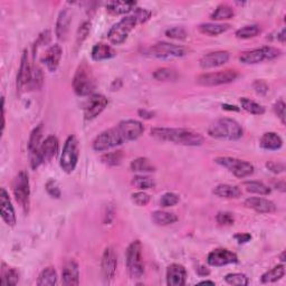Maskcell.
Instances as JSON below:
<instances>
[{"mask_svg":"<svg viewBox=\"0 0 286 286\" xmlns=\"http://www.w3.org/2000/svg\"><path fill=\"white\" fill-rule=\"evenodd\" d=\"M130 168L132 171L134 172H155L156 166L152 164V162L148 159V158H138L131 162Z\"/></svg>","mask_w":286,"mask_h":286,"instance_id":"31","label":"cell"},{"mask_svg":"<svg viewBox=\"0 0 286 286\" xmlns=\"http://www.w3.org/2000/svg\"><path fill=\"white\" fill-rule=\"evenodd\" d=\"M151 136L165 142H172L185 147H199L204 143V136L190 129L174 127H153Z\"/></svg>","mask_w":286,"mask_h":286,"instance_id":"1","label":"cell"},{"mask_svg":"<svg viewBox=\"0 0 286 286\" xmlns=\"http://www.w3.org/2000/svg\"><path fill=\"white\" fill-rule=\"evenodd\" d=\"M73 88L79 96H87L95 89V79L92 68L85 62L81 64L75 72Z\"/></svg>","mask_w":286,"mask_h":286,"instance_id":"3","label":"cell"},{"mask_svg":"<svg viewBox=\"0 0 286 286\" xmlns=\"http://www.w3.org/2000/svg\"><path fill=\"white\" fill-rule=\"evenodd\" d=\"M115 55H117V53H115L112 47L108 44H104V42H99V44L94 45L91 53L92 58L96 62L113 58Z\"/></svg>","mask_w":286,"mask_h":286,"instance_id":"28","label":"cell"},{"mask_svg":"<svg viewBox=\"0 0 286 286\" xmlns=\"http://www.w3.org/2000/svg\"><path fill=\"white\" fill-rule=\"evenodd\" d=\"M186 47L170 44V42H158L150 48V53L158 58H172V57H182L188 54Z\"/></svg>","mask_w":286,"mask_h":286,"instance_id":"13","label":"cell"},{"mask_svg":"<svg viewBox=\"0 0 286 286\" xmlns=\"http://www.w3.org/2000/svg\"><path fill=\"white\" fill-rule=\"evenodd\" d=\"M284 275H285V267L281 264V265H277L275 267H273L272 270L264 273L262 277H260V281H262V283L264 284L274 283V282L281 280L282 277H284Z\"/></svg>","mask_w":286,"mask_h":286,"instance_id":"35","label":"cell"},{"mask_svg":"<svg viewBox=\"0 0 286 286\" xmlns=\"http://www.w3.org/2000/svg\"><path fill=\"white\" fill-rule=\"evenodd\" d=\"M62 55H63L62 47L58 44L52 45L46 50V53L42 55L41 62L45 64L49 72H55L57 70L59 62H61Z\"/></svg>","mask_w":286,"mask_h":286,"instance_id":"23","label":"cell"},{"mask_svg":"<svg viewBox=\"0 0 286 286\" xmlns=\"http://www.w3.org/2000/svg\"><path fill=\"white\" fill-rule=\"evenodd\" d=\"M102 276L105 283L110 284L114 280L118 267V256L112 247H106L102 256Z\"/></svg>","mask_w":286,"mask_h":286,"instance_id":"14","label":"cell"},{"mask_svg":"<svg viewBox=\"0 0 286 286\" xmlns=\"http://www.w3.org/2000/svg\"><path fill=\"white\" fill-rule=\"evenodd\" d=\"M179 196L174 193H166L163 196H162L160 199V204L161 207H172L174 204H177L179 203Z\"/></svg>","mask_w":286,"mask_h":286,"instance_id":"46","label":"cell"},{"mask_svg":"<svg viewBox=\"0 0 286 286\" xmlns=\"http://www.w3.org/2000/svg\"><path fill=\"white\" fill-rule=\"evenodd\" d=\"M165 35L169 38H173V40H186L187 32L182 27H173L170 28L165 32Z\"/></svg>","mask_w":286,"mask_h":286,"instance_id":"51","label":"cell"},{"mask_svg":"<svg viewBox=\"0 0 286 286\" xmlns=\"http://www.w3.org/2000/svg\"><path fill=\"white\" fill-rule=\"evenodd\" d=\"M152 220L155 221V224L159 226H168L176 223L178 217L173 212L157 210L152 213Z\"/></svg>","mask_w":286,"mask_h":286,"instance_id":"33","label":"cell"},{"mask_svg":"<svg viewBox=\"0 0 286 286\" xmlns=\"http://www.w3.org/2000/svg\"><path fill=\"white\" fill-rule=\"evenodd\" d=\"M132 202H133L136 206L139 207H144L147 206V204L150 203V195H148L147 193H144V191H139V193H135V194H132Z\"/></svg>","mask_w":286,"mask_h":286,"instance_id":"47","label":"cell"},{"mask_svg":"<svg viewBox=\"0 0 286 286\" xmlns=\"http://www.w3.org/2000/svg\"><path fill=\"white\" fill-rule=\"evenodd\" d=\"M49 41H50V32L49 31L42 32L40 35V37L37 38L35 45H34V55L36 54V52H37L38 48H40L41 46L48 44Z\"/></svg>","mask_w":286,"mask_h":286,"instance_id":"52","label":"cell"},{"mask_svg":"<svg viewBox=\"0 0 286 286\" xmlns=\"http://www.w3.org/2000/svg\"><path fill=\"white\" fill-rule=\"evenodd\" d=\"M229 25L227 24H215V23H206L202 24L199 26V31L203 34H206L209 36H217L225 33L229 29Z\"/></svg>","mask_w":286,"mask_h":286,"instance_id":"32","label":"cell"},{"mask_svg":"<svg viewBox=\"0 0 286 286\" xmlns=\"http://www.w3.org/2000/svg\"><path fill=\"white\" fill-rule=\"evenodd\" d=\"M237 78L238 73L236 71L226 70L200 75L197 79V83L204 85V86H218V85L232 83Z\"/></svg>","mask_w":286,"mask_h":286,"instance_id":"12","label":"cell"},{"mask_svg":"<svg viewBox=\"0 0 286 286\" xmlns=\"http://www.w3.org/2000/svg\"><path fill=\"white\" fill-rule=\"evenodd\" d=\"M235 240H236L240 244H245V243H248L251 240L250 234H237L235 235Z\"/></svg>","mask_w":286,"mask_h":286,"instance_id":"57","label":"cell"},{"mask_svg":"<svg viewBox=\"0 0 286 286\" xmlns=\"http://www.w3.org/2000/svg\"><path fill=\"white\" fill-rule=\"evenodd\" d=\"M235 15V11L232 6L227 5V3H221L216 8L215 11L211 14V19L213 20H226L233 18Z\"/></svg>","mask_w":286,"mask_h":286,"instance_id":"37","label":"cell"},{"mask_svg":"<svg viewBox=\"0 0 286 286\" xmlns=\"http://www.w3.org/2000/svg\"><path fill=\"white\" fill-rule=\"evenodd\" d=\"M260 33V28L257 25H248V26H245L241 29H238L236 32L237 38H241V40H248V38H253L255 36H257Z\"/></svg>","mask_w":286,"mask_h":286,"instance_id":"42","label":"cell"},{"mask_svg":"<svg viewBox=\"0 0 286 286\" xmlns=\"http://www.w3.org/2000/svg\"><path fill=\"white\" fill-rule=\"evenodd\" d=\"M229 61V53L225 50H218V52H212L204 55L200 59V66L204 70H209V68H215L223 66Z\"/></svg>","mask_w":286,"mask_h":286,"instance_id":"20","label":"cell"},{"mask_svg":"<svg viewBox=\"0 0 286 286\" xmlns=\"http://www.w3.org/2000/svg\"><path fill=\"white\" fill-rule=\"evenodd\" d=\"M109 101L102 94H93L89 96L84 105V118L86 120H93L103 112L104 109L108 106Z\"/></svg>","mask_w":286,"mask_h":286,"instance_id":"15","label":"cell"},{"mask_svg":"<svg viewBox=\"0 0 286 286\" xmlns=\"http://www.w3.org/2000/svg\"><path fill=\"white\" fill-rule=\"evenodd\" d=\"M197 274L199 276H207V275L210 274V271H209L208 268L204 267V266H199L197 268Z\"/></svg>","mask_w":286,"mask_h":286,"instance_id":"59","label":"cell"},{"mask_svg":"<svg viewBox=\"0 0 286 286\" xmlns=\"http://www.w3.org/2000/svg\"><path fill=\"white\" fill-rule=\"evenodd\" d=\"M225 281L233 286H246L248 284V277L242 273H230L225 276Z\"/></svg>","mask_w":286,"mask_h":286,"instance_id":"43","label":"cell"},{"mask_svg":"<svg viewBox=\"0 0 286 286\" xmlns=\"http://www.w3.org/2000/svg\"><path fill=\"white\" fill-rule=\"evenodd\" d=\"M42 132H44V126L42 124H40L33 130L31 136H29L28 141V151L29 153L36 152L40 149L41 144V138H42Z\"/></svg>","mask_w":286,"mask_h":286,"instance_id":"36","label":"cell"},{"mask_svg":"<svg viewBox=\"0 0 286 286\" xmlns=\"http://www.w3.org/2000/svg\"><path fill=\"white\" fill-rule=\"evenodd\" d=\"M72 16L73 14L70 8H65L59 12L56 23V36L59 41H66L72 23Z\"/></svg>","mask_w":286,"mask_h":286,"instance_id":"24","label":"cell"},{"mask_svg":"<svg viewBox=\"0 0 286 286\" xmlns=\"http://www.w3.org/2000/svg\"><path fill=\"white\" fill-rule=\"evenodd\" d=\"M133 16L135 17L138 24H141V23H144V21H147L149 18H150L151 12L147 9H144V8H136Z\"/></svg>","mask_w":286,"mask_h":286,"instance_id":"53","label":"cell"},{"mask_svg":"<svg viewBox=\"0 0 286 286\" xmlns=\"http://www.w3.org/2000/svg\"><path fill=\"white\" fill-rule=\"evenodd\" d=\"M124 142L125 141L122 138L118 127H112V129L103 131L96 136L95 140L93 141V149L97 152H103L121 146Z\"/></svg>","mask_w":286,"mask_h":286,"instance_id":"10","label":"cell"},{"mask_svg":"<svg viewBox=\"0 0 286 286\" xmlns=\"http://www.w3.org/2000/svg\"><path fill=\"white\" fill-rule=\"evenodd\" d=\"M139 115L142 119H147V120H150L153 117H155V113L151 112V111L148 110H139Z\"/></svg>","mask_w":286,"mask_h":286,"instance_id":"58","label":"cell"},{"mask_svg":"<svg viewBox=\"0 0 286 286\" xmlns=\"http://www.w3.org/2000/svg\"><path fill=\"white\" fill-rule=\"evenodd\" d=\"M14 196L25 212H28L29 204H31V185L26 171H20L17 174L14 183H12Z\"/></svg>","mask_w":286,"mask_h":286,"instance_id":"8","label":"cell"},{"mask_svg":"<svg viewBox=\"0 0 286 286\" xmlns=\"http://www.w3.org/2000/svg\"><path fill=\"white\" fill-rule=\"evenodd\" d=\"M274 112L280 118L281 122L285 124V103L283 101L280 100L274 104Z\"/></svg>","mask_w":286,"mask_h":286,"instance_id":"55","label":"cell"},{"mask_svg":"<svg viewBox=\"0 0 286 286\" xmlns=\"http://www.w3.org/2000/svg\"><path fill=\"white\" fill-rule=\"evenodd\" d=\"M186 280L187 271L180 264H171L166 268V284L169 286H183Z\"/></svg>","mask_w":286,"mask_h":286,"instance_id":"21","label":"cell"},{"mask_svg":"<svg viewBox=\"0 0 286 286\" xmlns=\"http://www.w3.org/2000/svg\"><path fill=\"white\" fill-rule=\"evenodd\" d=\"M243 133H244V131H243L240 123L228 118L218 119L208 129V134L215 139L234 141L241 139Z\"/></svg>","mask_w":286,"mask_h":286,"instance_id":"2","label":"cell"},{"mask_svg":"<svg viewBox=\"0 0 286 286\" xmlns=\"http://www.w3.org/2000/svg\"><path fill=\"white\" fill-rule=\"evenodd\" d=\"M0 211H1V218L8 226L12 227L16 225L15 209L5 188H1L0 190Z\"/></svg>","mask_w":286,"mask_h":286,"instance_id":"19","label":"cell"},{"mask_svg":"<svg viewBox=\"0 0 286 286\" xmlns=\"http://www.w3.org/2000/svg\"><path fill=\"white\" fill-rule=\"evenodd\" d=\"M199 285H215V282H212V281H203V282H200Z\"/></svg>","mask_w":286,"mask_h":286,"instance_id":"63","label":"cell"},{"mask_svg":"<svg viewBox=\"0 0 286 286\" xmlns=\"http://www.w3.org/2000/svg\"><path fill=\"white\" fill-rule=\"evenodd\" d=\"M118 129L124 141H134L142 135L143 124L136 120H124L119 123Z\"/></svg>","mask_w":286,"mask_h":286,"instance_id":"17","label":"cell"},{"mask_svg":"<svg viewBox=\"0 0 286 286\" xmlns=\"http://www.w3.org/2000/svg\"><path fill=\"white\" fill-rule=\"evenodd\" d=\"M242 108L244 109L246 112L254 115H262L265 113V108L263 105L256 103L255 101L247 99V97H242L241 99Z\"/></svg>","mask_w":286,"mask_h":286,"instance_id":"39","label":"cell"},{"mask_svg":"<svg viewBox=\"0 0 286 286\" xmlns=\"http://www.w3.org/2000/svg\"><path fill=\"white\" fill-rule=\"evenodd\" d=\"M62 281L65 286H78L80 284V268L75 260H68L62 271Z\"/></svg>","mask_w":286,"mask_h":286,"instance_id":"22","label":"cell"},{"mask_svg":"<svg viewBox=\"0 0 286 286\" xmlns=\"http://www.w3.org/2000/svg\"><path fill=\"white\" fill-rule=\"evenodd\" d=\"M217 164L224 166L237 178H246L254 173V165L245 160L232 157H218L215 159Z\"/></svg>","mask_w":286,"mask_h":286,"instance_id":"7","label":"cell"},{"mask_svg":"<svg viewBox=\"0 0 286 286\" xmlns=\"http://www.w3.org/2000/svg\"><path fill=\"white\" fill-rule=\"evenodd\" d=\"M259 146L265 150L275 151L279 150L283 146V140L275 132H266L262 135L259 140Z\"/></svg>","mask_w":286,"mask_h":286,"instance_id":"26","label":"cell"},{"mask_svg":"<svg viewBox=\"0 0 286 286\" xmlns=\"http://www.w3.org/2000/svg\"><path fill=\"white\" fill-rule=\"evenodd\" d=\"M285 34H286V29L285 28H283L282 29V31L280 32V34L279 35H277V40H279L281 42H285V41H286V36H285Z\"/></svg>","mask_w":286,"mask_h":286,"instance_id":"60","label":"cell"},{"mask_svg":"<svg viewBox=\"0 0 286 286\" xmlns=\"http://www.w3.org/2000/svg\"><path fill=\"white\" fill-rule=\"evenodd\" d=\"M253 87L255 89V92L257 94H260V95H264V94H266L268 92V85L262 80L255 81Z\"/></svg>","mask_w":286,"mask_h":286,"instance_id":"56","label":"cell"},{"mask_svg":"<svg viewBox=\"0 0 286 286\" xmlns=\"http://www.w3.org/2000/svg\"><path fill=\"white\" fill-rule=\"evenodd\" d=\"M243 186L246 188V190L251 194H257L260 196H267L271 194L270 187L265 183L259 181H245Z\"/></svg>","mask_w":286,"mask_h":286,"instance_id":"38","label":"cell"},{"mask_svg":"<svg viewBox=\"0 0 286 286\" xmlns=\"http://www.w3.org/2000/svg\"><path fill=\"white\" fill-rule=\"evenodd\" d=\"M280 258H281V260L282 262H285V251H283V253L281 254V256H280Z\"/></svg>","mask_w":286,"mask_h":286,"instance_id":"64","label":"cell"},{"mask_svg":"<svg viewBox=\"0 0 286 286\" xmlns=\"http://www.w3.org/2000/svg\"><path fill=\"white\" fill-rule=\"evenodd\" d=\"M216 220L219 225H223V226H232L235 223V218H234L233 213H230L228 211H220L217 213Z\"/></svg>","mask_w":286,"mask_h":286,"instance_id":"49","label":"cell"},{"mask_svg":"<svg viewBox=\"0 0 286 286\" xmlns=\"http://www.w3.org/2000/svg\"><path fill=\"white\" fill-rule=\"evenodd\" d=\"M57 283V273L54 270V267L49 266L42 270L38 276L37 285L38 286H54Z\"/></svg>","mask_w":286,"mask_h":286,"instance_id":"30","label":"cell"},{"mask_svg":"<svg viewBox=\"0 0 286 286\" xmlns=\"http://www.w3.org/2000/svg\"><path fill=\"white\" fill-rule=\"evenodd\" d=\"M123 158H124L123 152L120 150H118V151L105 153V155L102 156V161H103L105 164L114 166V165L120 164L123 160Z\"/></svg>","mask_w":286,"mask_h":286,"instance_id":"44","label":"cell"},{"mask_svg":"<svg viewBox=\"0 0 286 286\" xmlns=\"http://www.w3.org/2000/svg\"><path fill=\"white\" fill-rule=\"evenodd\" d=\"M213 195H216L219 198L226 199H236L242 196V189L238 186H232L224 183V185H218L213 189Z\"/></svg>","mask_w":286,"mask_h":286,"instance_id":"27","label":"cell"},{"mask_svg":"<svg viewBox=\"0 0 286 286\" xmlns=\"http://www.w3.org/2000/svg\"><path fill=\"white\" fill-rule=\"evenodd\" d=\"M153 78L157 81H162V82H170V81H176L178 79V74L171 68L162 67L153 73Z\"/></svg>","mask_w":286,"mask_h":286,"instance_id":"41","label":"cell"},{"mask_svg":"<svg viewBox=\"0 0 286 286\" xmlns=\"http://www.w3.org/2000/svg\"><path fill=\"white\" fill-rule=\"evenodd\" d=\"M132 186H134L136 189L139 190H148L152 189V188L156 187V182L152 178L147 177V176H135L132 179Z\"/></svg>","mask_w":286,"mask_h":286,"instance_id":"40","label":"cell"},{"mask_svg":"<svg viewBox=\"0 0 286 286\" xmlns=\"http://www.w3.org/2000/svg\"><path fill=\"white\" fill-rule=\"evenodd\" d=\"M126 267L132 279H141L144 274L142 245L140 241L132 242L126 249Z\"/></svg>","mask_w":286,"mask_h":286,"instance_id":"5","label":"cell"},{"mask_svg":"<svg viewBox=\"0 0 286 286\" xmlns=\"http://www.w3.org/2000/svg\"><path fill=\"white\" fill-rule=\"evenodd\" d=\"M223 109H224V110H229V111H240V109H238L237 106H235V105H227V104H224V105H223Z\"/></svg>","mask_w":286,"mask_h":286,"instance_id":"61","label":"cell"},{"mask_svg":"<svg viewBox=\"0 0 286 286\" xmlns=\"http://www.w3.org/2000/svg\"><path fill=\"white\" fill-rule=\"evenodd\" d=\"M58 150H59V142L56 136L55 135L47 136V138L42 141L40 149H38L36 152L29 153L32 168L35 170L41 164L44 163V162L53 159V158L58 153Z\"/></svg>","mask_w":286,"mask_h":286,"instance_id":"4","label":"cell"},{"mask_svg":"<svg viewBox=\"0 0 286 286\" xmlns=\"http://www.w3.org/2000/svg\"><path fill=\"white\" fill-rule=\"evenodd\" d=\"M136 25H138V21H136L133 15L124 17V18H122L119 23L115 24L114 26L110 29L108 34L109 41L112 42L113 45L123 44Z\"/></svg>","mask_w":286,"mask_h":286,"instance_id":"9","label":"cell"},{"mask_svg":"<svg viewBox=\"0 0 286 286\" xmlns=\"http://www.w3.org/2000/svg\"><path fill=\"white\" fill-rule=\"evenodd\" d=\"M276 187H277V188H276V189H279V190H281V191H282V193H284V191H285V182H284V181H281V182H279V183H277V185H276Z\"/></svg>","mask_w":286,"mask_h":286,"instance_id":"62","label":"cell"},{"mask_svg":"<svg viewBox=\"0 0 286 286\" xmlns=\"http://www.w3.org/2000/svg\"><path fill=\"white\" fill-rule=\"evenodd\" d=\"M19 282V273L15 268L2 264L1 268V283L3 285H17Z\"/></svg>","mask_w":286,"mask_h":286,"instance_id":"34","label":"cell"},{"mask_svg":"<svg viewBox=\"0 0 286 286\" xmlns=\"http://www.w3.org/2000/svg\"><path fill=\"white\" fill-rule=\"evenodd\" d=\"M245 206L259 213H271L276 211V206L274 203L268 199L260 197H250L246 199Z\"/></svg>","mask_w":286,"mask_h":286,"instance_id":"25","label":"cell"},{"mask_svg":"<svg viewBox=\"0 0 286 286\" xmlns=\"http://www.w3.org/2000/svg\"><path fill=\"white\" fill-rule=\"evenodd\" d=\"M42 82H44V75H42V72L41 68H36L35 71H33L32 74V80L31 83H29V87L33 89H38L41 87Z\"/></svg>","mask_w":286,"mask_h":286,"instance_id":"48","label":"cell"},{"mask_svg":"<svg viewBox=\"0 0 286 286\" xmlns=\"http://www.w3.org/2000/svg\"><path fill=\"white\" fill-rule=\"evenodd\" d=\"M207 263L210 266L220 267L228 265V264L238 263L237 255L226 248H217L210 251L207 257Z\"/></svg>","mask_w":286,"mask_h":286,"instance_id":"16","label":"cell"},{"mask_svg":"<svg viewBox=\"0 0 286 286\" xmlns=\"http://www.w3.org/2000/svg\"><path fill=\"white\" fill-rule=\"evenodd\" d=\"M80 156L79 141L75 135H70L64 144L63 152L61 155V168L66 173H72L78 165Z\"/></svg>","mask_w":286,"mask_h":286,"instance_id":"6","label":"cell"},{"mask_svg":"<svg viewBox=\"0 0 286 286\" xmlns=\"http://www.w3.org/2000/svg\"><path fill=\"white\" fill-rule=\"evenodd\" d=\"M91 26H92L91 21H88V20L84 21V23L81 24V26L79 27L78 34H76V42H75L76 47L82 46L84 41L87 38L89 32H91Z\"/></svg>","mask_w":286,"mask_h":286,"instance_id":"45","label":"cell"},{"mask_svg":"<svg viewBox=\"0 0 286 286\" xmlns=\"http://www.w3.org/2000/svg\"><path fill=\"white\" fill-rule=\"evenodd\" d=\"M46 191H47V194H48L50 197H53V198H61V196H62V193H61V189H59V186H58V183L55 181V180H49V181H47L46 183Z\"/></svg>","mask_w":286,"mask_h":286,"instance_id":"50","label":"cell"},{"mask_svg":"<svg viewBox=\"0 0 286 286\" xmlns=\"http://www.w3.org/2000/svg\"><path fill=\"white\" fill-rule=\"evenodd\" d=\"M266 168L272 171L273 173H282L285 171V164L282 162H275V161H268L266 163Z\"/></svg>","mask_w":286,"mask_h":286,"instance_id":"54","label":"cell"},{"mask_svg":"<svg viewBox=\"0 0 286 286\" xmlns=\"http://www.w3.org/2000/svg\"><path fill=\"white\" fill-rule=\"evenodd\" d=\"M281 55V50L279 48L272 46H264L260 48L251 49L248 52H245L241 55L240 61L247 65H253V64H258L264 61H272V59L277 58Z\"/></svg>","mask_w":286,"mask_h":286,"instance_id":"11","label":"cell"},{"mask_svg":"<svg viewBox=\"0 0 286 286\" xmlns=\"http://www.w3.org/2000/svg\"><path fill=\"white\" fill-rule=\"evenodd\" d=\"M135 6V1H110L106 3V9L113 15H124L133 10Z\"/></svg>","mask_w":286,"mask_h":286,"instance_id":"29","label":"cell"},{"mask_svg":"<svg viewBox=\"0 0 286 286\" xmlns=\"http://www.w3.org/2000/svg\"><path fill=\"white\" fill-rule=\"evenodd\" d=\"M32 74L33 71L28 61V52L27 49H25L23 56H21L18 75H17V92L21 93L25 87L29 86V83H31L32 80Z\"/></svg>","mask_w":286,"mask_h":286,"instance_id":"18","label":"cell"}]
</instances>
